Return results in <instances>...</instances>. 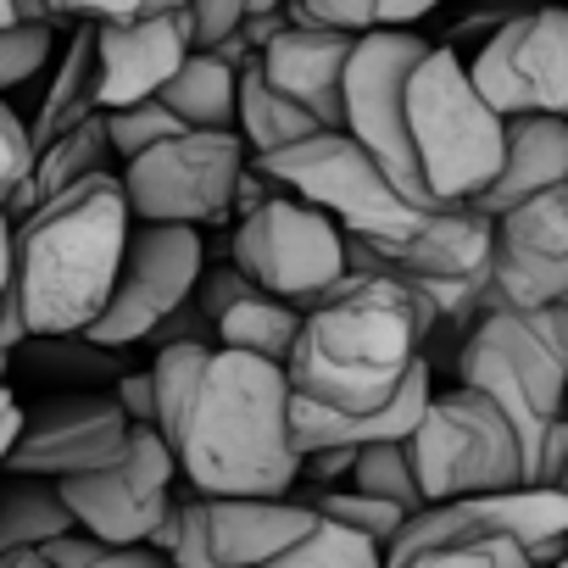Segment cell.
Here are the masks:
<instances>
[{"instance_id": "40", "label": "cell", "mask_w": 568, "mask_h": 568, "mask_svg": "<svg viewBox=\"0 0 568 568\" xmlns=\"http://www.w3.org/2000/svg\"><path fill=\"white\" fill-rule=\"evenodd\" d=\"M12 284H18V217L0 206V307H7Z\"/></svg>"}, {"instance_id": "3", "label": "cell", "mask_w": 568, "mask_h": 568, "mask_svg": "<svg viewBox=\"0 0 568 568\" xmlns=\"http://www.w3.org/2000/svg\"><path fill=\"white\" fill-rule=\"evenodd\" d=\"M129 234L134 206L112 168L18 217V302L34 335H84L106 313Z\"/></svg>"}, {"instance_id": "11", "label": "cell", "mask_w": 568, "mask_h": 568, "mask_svg": "<svg viewBox=\"0 0 568 568\" xmlns=\"http://www.w3.org/2000/svg\"><path fill=\"white\" fill-rule=\"evenodd\" d=\"M206 273V240L201 223H168V217H134L118 284H112V302L106 313L84 329L90 341L123 352L151 341L190 296Z\"/></svg>"}, {"instance_id": "39", "label": "cell", "mask_w": 568, "mask_h": 568, "mask_svg": "<svg viewBox=\"0 0 568 568\" xmlns=\"http://www.w3.org/2000/svg\"><path fill=\"white\" fill-rule=\"evenodd\" d=\"M23 418H29V407L18 402V390L7 379H0V474H7V463H12V446L23 435Z\"/></svg>"}, {"instance_id": "2", "label": "cell", "mask_w": 568, "mask_h": 568, "mask_svg": "<svg viewBox=\"0 0 568 568\" xmlns=\"http://www.w3.org/2000/svg\"><path fill=\"white\" fill-rule=\"evenodd\" d=\"M435 329V307L402 278L379 267H346L307 307V324L284 368H291L296 396L335 413H368L407 385Z\"/></svg>"}, {"instance_id": "20", "label": "cell", "mask_w": 568, "mask_h": 568, "mask_svg": "<svg viewBox=\"0 0 568 568\" xmlns=\"http://www.w3.org/2000/svg\"><path fill=\"white\" fill-rule=\"evenodd\" d=\"M357 29H335V23H296L278 29L262 45V73L291 90L296 101H307L329 129H346V68L357 51Z\"/></svg>"}, {"instance_id": "46", "label": "cell", "mask_w": 568, "mask_h": 568, "mask_svg": "<svg viewBox=\"0 0 568 568\" xmlns=\"http://www.w3.org/2000/svg\"><path fill=\"white\" fill-rule=\"evenodd\" d=\"M557 485H562V490H568V468H562V479H557Z\"/></svg>"}, {"instance_id": "6", "label": "cell", "mask_w": 568, "mask_h": 568, "mask_svg": "<svg viewBox=\"0 0 568 568\" xmlns=\"http://www.w3.org/2000/svg\"><path fill=\"white\" fill-rule=\"evenodd\" d=\"M284 190H296L307 201H318L324 212H335L346 223V234L363 240H390L424 223V201H413L385 162L352 134V129H313L278 151H251Z\"/></svg>"}, {"instance_id": "33", "label": "cell", "mask_w": 568, "mask_h": 568, "mask_svg": "<svg viewBox=\"0 0 568 568\" xmlns=\"http://www.w3.org/2000/svg\"><path fill=\"white\" fill-rule=\"evenodd\" d=\"M106 129H112V151H118V162H129V156L151 151L156 140H168V134H179V129H190V123H184L162 95H145V101L112 106V112H106Z\"/></svg>"}, {"instance_id": "12", "label": "cell", "mask_w": 568, "mask_h": 568, "mask_svg": "<svg viewBox=\"0 0 568 568\" xmlns=\"http://www.w3.org/2000/svg\"><path fill=\"white\" fill-rule=\"evenodd\" d=\"M318 524V501L302 496H179L173 562L184 568H284Z\"/></svg>"}, {"instance_id": "4", "label": "cell", "mask_w": 568, "mask_h": 568, "mask_svg": "<svg viewBox=\"0 0 568 568\" xmlns=\"http://www.w3.org/2000/svg\"><path fill=\"white\" fill-rule=\"evenodd\" d=\"M352 267H379L402 278L407 291H418L440 329H463L496 307V284H490V251H496V212L479 201H435L418 229L390 234V240H363L346 234Z\"/></svg>"}, {"instance_id": "1", "label": "cell", "mask_w": 568, "mask_h": 568, "mask_svg": "<svg viewBox=\"0 0 568 568\" xmlns=\"http://www.w3.org/2000/svg\"><path fill=\"white\" fill-rule=\"evenodd\" d=\"M291 402L296 385L284 363L212 346L179 418L168 424L179 474L206 496H291L302 479Z\"/></svg>"}, {"instance_id": "5", "label": "cell", "mask_w": 568, "mask_h": 568, "mask_svg": "<svg viewBox=\"0 0 568 568\" xmlns=\"http://www.w3.org/2000/svg\"><path fill=\"white\" fill-rule=\"evenodd\" d=\"M407 129L435 201H474L507 151V112L474 84L452 45H429L407 79Z\"/></svg>"}, {"instance_id": "41", "label": "cell", "mask_w": 568, "mask_h": 568, "mask_svg": "<svg viewBox=\"0 0 568 568\" xmlns=\"http://www.w3.org/2000/svg\"><path fill=\"white\" fill-rule=\"evenodd\" d=\"M529 324H535V329L546 335V346H551V352H557V357L568 363V302L535 307V313H529Z\"/></svg>"}, {"instance_id": "25", "label": "cell", "mask_w": 568, "mask_h": 568, "mask_svg": "<svg viewBox=\"0 0 568 568\" xmlns=\"http://www.w3.org/2000/svg\"><path fill=\"white\" fill-rule=\"evenodd\" d=\"M112 156H118V151H112L106 112H95V118L73 123L68 134L45 140V145H40V162H34V179H29V190H23V212H34L40 201H51V195L73 190L79 179L112 168ZM23 212H18V217H23Z\"/></svg>"}, {"instance_id": "45", "label": "cell", "mask_w": 568, "mask_h": 568, "mask_svg": "<svg viewBox=\"0 0 568 568\" xmlns=\"http://www.w3.org/2000/svg\"><path fill=\"white\" fill-rule=\"evenodd\" d=\"M12 363H18L12 352H0V379H7V374H12Z\"/></svg>"}, {"instance_id": "9", "label": "cell", "mask_w": 568, "mask_h": 568, "mask_svg": "<svg viewBox=\"0 0 568 568\" xmlns=\"http://www.w3.org/2000/svg\"><path fill=\"white\" fill-rule=\"evenodd\" d=\"M245 162H251V145L240 129H179L123 162V190H129L134 217L212 229L234 217V190H240Z\"/></svg>"}, {"instance_id": "15", "label": "cell", "mask_w": 568, "mask_h": 568, "mask_svg": "<svg viewBox=\"0 0 568 568\" xmlns=\"http://www.w3.org/2000/svg\"><path fill=\"white\" fill-rule=\"evenodd\" d=\"M468 73L507 118L518 112L568 118V0L501 18L474 51Z\"/></svg>"}, {"instance_id": "31", "label": "cell", "mask_w": 568, "mask_h": 568, "mask_svg": "<svg viewBox=\"0 0 568 568\" xmlns=\"http://www.w3.org/2000/svg\"><path fill=\"white\" fill-rule=\"evenodd\" d=\"M318 507L324 513H335V518H346L352 529H363V535H374L385 551H390V540L402 535V524L413 518V507H402V501H390V496H379V490H363V485H329L324 496H318Z\"/></svg>"}, {"instance_id": "37", "label": "cell", "mask_w": 568, "mask_h": 568, "mask_svg": "<svg viewBox=\"0 0 568 568\" xmlns=\"http://www.w3.org/2000/svg\"><path fill=\"white\" fill-rule=\"evenodd\" d=\"M562 468H568V396H562V407H557V418H551V429H546V446H540V479H535V485H557Z\"/></svg>"}, {"instance_id": "36", "label": "cell", "mask_w": 568, "mask_h": 568, "mask_svg": "<svg viewBox=\"0 0 568 568\" xmlns=\"http://www.w3.org/2000/svg\"><path fill=\"white\" fill-rule=\"evenodd\" d=\"M118 402L129 407V418L134 424H156V374L145 368V374H118Z\"/></svg>"}, {"instance_id": "30", "label": "cell", "mask_w": 568, "mask_h": 568, "mask_svg": "<svg viewBox=\"0 0 568 568\" xmlns=\"http://www.w3.org/2000/svg\"><path fill=\"white\" fill-rule=\"evenodd\" d=\"M385 557V546L374 540V535H363V529H352L346 518H335V513H324L318 507V524H313V535L284 557V568H374Z\"/></svg>"}, {"instance_id": "21", "label": "cell", "mask_w": 568, "mask_h": 568, "mask_svg": "<svg viewBox=\"0 0 568 568\" xmlns=\"http://www.w3.org/2000/svg\"><path fill=\"white\" fill-rule=\"evenodd\" d=\"M551 184H568V118L551 112H518L507 118V151L496 179L474 195L485 212H507Z\"/></svg>"}, {"instance_id": "23", "label": "cell", "mask_w": 568, "mask_h": 568, "mask_svg": "<svg viewBox=\"0 0 568 568\" xmlns=\"http://www.w3.org/2000/svg\"><path fill=\"white\" fill-rule=\"evenodd\" d=\"M68 529H79V513L68 507L62 485L45 479V474H12L7 468V485H0V557L40 546V540H57Z\"/></svg>"}, {"instance_id": "27", "label": "cell", "mask_w": 568, "mask_h": 568, "mask_svg": "<svg viewBox=\"0 0 568 568\" xmlns=\"http://www.w3.org/2000/svg\"><path fill=\"white\" fill-rule=\"evenodd\" d=\"M313 129H329V123L307 101H296L291 90H278L262 73V62L240 68V134H245L251 151H278V145H291Z\"/></svg>"}, {"instance_id": "26", "label": "cell", "mask_w": 568, "mask_h": 568, "mask_svg": "<svg viewBox=\"0 0 568 568\" xmlns=\"http://www.w3.org/2000/svg\"><path fill=\"white\" fill-rule=\"evenodd\" d=\"M162 101L190 129H240V68L217 51H190V62L162 84Z\"/></svg>"}, {"instance_id": "43", "label": "cell", "mask_w": 568, "mask_h": 568, "mask_svg": "<svg viewBox=\"0 0 568 568\" xmlns=\"http://www.w3.org/2000/svg\"><path fill=\"white\" fill-rule=\"evenodd\" d=\"M0 23H23V18H18V7H12V0H0Z\"/></svg>"}, {"instance_id": "34", "label": "cell", "mask_w": 568, "mask_h": 568, "mask_svg": "<svg viewBox=\"0 0 568 568\" xmlns=\"http://www.w3.org/2000/svg\"><path fill=\"white\" fill-rule=\"evenodd\" d=\"M57 57V23H0V90H23Z\"/></svg>"}, {"instance_id": "32", "label": "cell", "mask_w": 568, "mask_h": 568, "mask_svg": "<svg viewBox=\"0 0 568 568\" xmlns=\"http://www.w3.org/2000/svg\"><path fill=\"white\" fill-rule=\"evenodd\" d=\"M34 162H40V145H34V123L18 118V106L0 90V206L12 217L23 212V190L34 179Z\"/></svg>"}, {"instance_id": "13", "label": "cell", "mask_w": 568, "mask_h": 568, "mask_svg": "<svg viewBox=\"0 0 568 568\" xmlns=\"http://www.w3.org/2000/svg\"><path fill=\"white\" fill-rule=\"evenodd\" d=\"M429 51L424 34L407 29H368L352 51L346 68V129L385 162V173L424 206H435L418 151H413V129H407V79L418 68V57Z\"/></svg>"}, {"instance_id": "38", "label": "cell", "mask_w": 568, "mask_h": 568, "mask_svg": "<svg viewBox=\"0 0 568 568\" xmlns=\"http://www.w3.org/2000/svg\"><path fill=\"white\" fill-rule=\"evenodd\" d=\"M57 7V18L62 23H101V18H129V12H140L145 0H51Z\"/></svg>"}, {"instance_id": "8", "label": "cell", "mask_w": 568, "mask_h": 568, "mask_svg": "<svg viewBox=\"0 0 568 568\" xmlns=\"http://www.w3.org/2000/svg\"><path fill=\"white\" fill-rule=\"evenodd\" d=\"M407 440H413L418 479H424L429 501L529 485V474H524V440H518L507 407L490 390H479V385L435 390L429 407H424V418H418V429Z\"/></svg>"}, {"instance_id": "29", "label": "cell", "mask_w": 568, "mask_h": 568, "mask_svg": "<svg viewBox=\"0 0 568 568\" xmlns=\"http://www.w3.org/2000/svg\"><path fill=\"white\" fill-rule=\"evenodd\" d=\"M352 485L379 490V496H390V501H402V507H413V513L429 501V490H424V479H418L413 440H368V446H357Z\"/></svg>"}, {"instance_id": "7", "label": "cell", "mask_w": 568, "mask_h": 568, "mask_svg": "<svg viewBox=\"0 0 568 568\" xmlns=\"http://www.w3.org/2000/svg\"><path fill=\"white\" fill-rule=\"evenodd\" d=\"M457 379L490 390L507 407V418H513V429L524 440V474L535 485L540 479L546 429H551V418H557V407L568 396V363L546 346V335L529 324L524 307H490L463 335Z\"/></svg>"}, {"instance_id": "17", "label": "cell", "mask_w": 568, "mask_h": 568, "mask_svg": "<svg viewBox=\"0 0 568 568\" xmlns=\"http://www.w3.org/2000/svg\"><path fill=\"white\" fill-rule=\"evenodd\" d=\"M490 284H496V307L535 313L568 302V184H551L496 212Z\"/></svg>"}, {"instance_id": "47", "label": "cell", "mask_w": 568, "mask_h": 568, "mask_svg": "<svg viewBox=\"0 0 568 568\" xmlns=\"http://www.w3.org/2000/svg\"><path fill=\"white\" fill-rule=\"evenodd\" d=\"M0 485H7V474H0Z\"/></svg>"}, {"instance_id": "10", "label": "cell", "mask_w": 568, "mask_h": 568, "mask_svg": "<svg viewBox=\"0 0 568 568\" xmlns=\"http://www.w3.org/2000/svg\"><path fill=\"white\" fill-rule=\"evenodd\" d=\"M229 256L273 296H291L302 307H313L329 284L352 267V245H346V223L335 212H324L318 201L278 190L273 201H262L256 212L240 217Z\"/></svg>"}, {"instance_id": "42", "label": "cell", "mask_w": 568, "mask_h": 568, "mask_svg": "<svg viewBox=\"0 0 568 568\" xmlns=\"http://www.w3.org/2000/svg\"><path fill=\"white\" fill-rule=\"evenodd\" d=\"M173 7H190V0H145L140 12H173Z\"/></svg>"}, {"instance_id": "28", "label": "cell", "mask_w": 568, "mask_h": 568, "mask_svg": "<svg viewBox=\"0 0 568 568\" xmlns=\"http://www.w3.org/2000/svg\"><path fill=\"white\" fill-rule=\"evenodd\" d=\"M296 23H335V29H413L446 0H284Z\"/></svg>"}, {"instance_id": "24", "label": "cell", "mask_w": 568, "mask_h": 568, "mask_svg": "<svg viewBox=\"0 0 568 568\" xmlns=\"http://www.w3.org/2000/svg\"><path fill=\"white\" fill-rule=\"evenodd\" d=\"M302 324H307L302 302L251 284L229 313H217V346H240V352H256V357H273V363H291Z\"/></svg>"}, {"instance_id": "14", "label": "cell", "mask_w": 568, "mask_h": 568, "mask_svg": "<svg viewBox=\"0 0 568 568\" xmlns=\"http://www.w3.org/2000/svg\"><path fill=\"white\" fill-rule=\"evenodd\" d=\"M173 479H184L173 440L156 424H134L129 452L118 463H106L95 474L57 479V485L84 529L123 540V546H151V535L162 529V518L173 507Z\"/></svg>"}, {"instance_id": "18", "label": "cell", "mask_w": 568, "mask_h": 568, "mask_svg": "<svg viewBox=\"0 0 568 568\" xmlns=\"http://www.w3.org/2000/svg\"><path fill=\"white\" fill-rule=\"evenodd\" d=\"M95 51H101V106L112 112V106L162 95V84L195 51V18H190V7L101 18L95 23Z\"/></svg>"}, {"instance_id": "22", "label": "cell", "mask_w": 568, "mask_h": 568, "mask_svg": "<svg viewBox=\"0 0 568 568\" xmlns=\"http://www.w3.org/2000/svg\"><path fill=\"white\" fill-rule=\"evenodd\" d=\"M95 112H106L101 106V51H95V23L84 18L68 34V45H62L51 79H45V95H40V112H34V145L68 134L73 123H84Z\"/></svg>"}, {"instance_id": "16", "label": "cell", "mask_w": 568, "mask_h": 568, "mask_svg": "<svg viewBox=\"0 0 568 568\" xmlns=\"http://www.w3.org/2000/svg\"><path fill=\"white\" fill-rule=\"evenodd\" d=\"M129 435H134V418L118 402V390L79 385V390H62V396H45L40 407H29L7 468L45 474V479L95 474L129 452Z\"/></svg>"}, {"instance_id": "19", "label": "cell", "mask_w": 568, "mask_h": 568, "mask_svg": "<svg viewBox=\"0 0 568 568\" xmlns=\"http://www.w3.org/2000/svg\"><path fill=\"white\" fill-rule=\"evenodd\" d=\"M390 562L413 568V562H440V568H518L529 562V546L501 529L474 496H452V501H424L402 535L385 551Z\"/></svg>"}, {"instance_id": "35", "label": "cell", "mask_w": 568, "mask_h": 568, "mask_svg": "<svg viewBox=\"0 0 568 568\" xmlns=\"http://www.w3.org/2000/svg\"><path fill=\"white\" fill-rule=\"evenodd\" d=\"M195 18V51H212L223 34H234L251 18V0H190Z\"/></svg>"}, {"instance_id": "44", "label": "cell", "mask_w": 568, "mask_h": 568, "mask_svg": "<svg viewBox=\"0 0 568 568\" xmlns=\"http://www.w3.org/2000/svg\"><path fill=\"white\" fill-rule=\"evenodd\" d=\"M273 7H284V0H251V12H273Z\"/></svg>"}]
</instances>
